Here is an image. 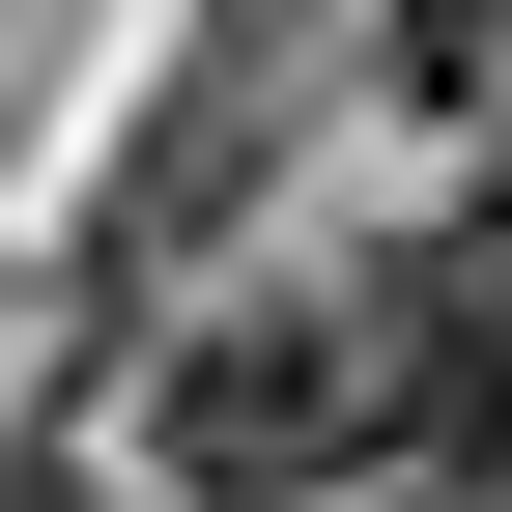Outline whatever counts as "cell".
I'll list each match as a JSON object with an SVG mask.
<instances>
[{"instance_id": "3", "label": "cell", "mask_w": 512, "mask_h": 512, "mask_svg": "<svg viewBox=\"0 0 512 512\" xmlns=\"http://www.w3.org/2000/svg\"><path fill=\"white\" fill-rule=\"evenodd\" d=\"M399 57H427V86H484V57H512V0H399Z\"/></svg>"}, {"instance_id": "4", "label": "cell", "mask_w": 512, "mask_h": 512, "mask_svg": "<svg viewBox=\"0 0 512 512\" xmlns=\"http://www.w3.org/2000/svg\"><path fill=\"white\" fill-rule=\"evenodd\" d=\"M0 512H114V484H86V456H0Z\"/></svg>"}, {"instance_id": "5", "label": "cell", "mask_w": 512, "mask_h": 512, "mask_svg": "<svg viewBox=\"0 0 512 512\" xmlns=\"http://www.w3.org/2000/svg\"><path fill=\"white\" fill-rule=\"evenodd\" d=\"M484 256H512V171H484Z\"/></svg>"}, {"instance_id": "1", "label": "cell", "mask_w": 512, "mask_h": 512, "mask_svg": "<svg viewBox=\"0 0 512 512\" xmlns=\"http://www.w3.org/2000/svg\"><path fill=\"white\" fill-rule=\"evenodd\" d=\"M143 484H200V512L370 484V370H342V313H200V342L143 370Z\"/></svg>"}, {"instance_id": "2", "label": "cell", "mask_w": 512, "mask_h": 512, "mask_svg": "<svg viewBox=\"0 0 512 512\" xmlns=\"http://www.w3.org/2000/svg\"><path fill=\"white\" fill-rule=\"evenodd\" d=\"M342 370H370V484L399 512H512V256L484 228H427L399 285L342 313Z\"/></svg>"}]
</instances>
